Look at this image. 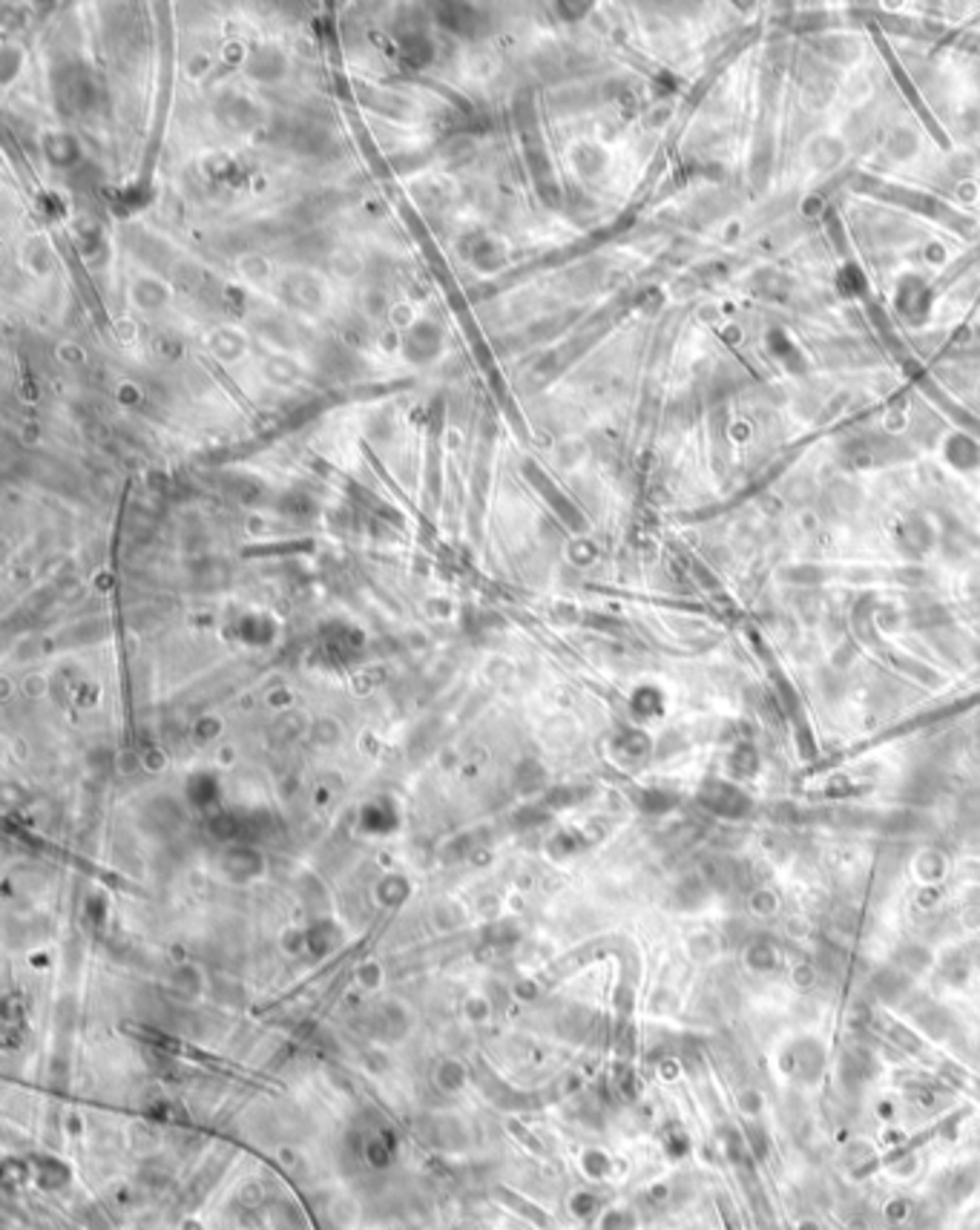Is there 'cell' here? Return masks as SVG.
I'll return each instance as SVG.
<instances>
[]
</instances>
